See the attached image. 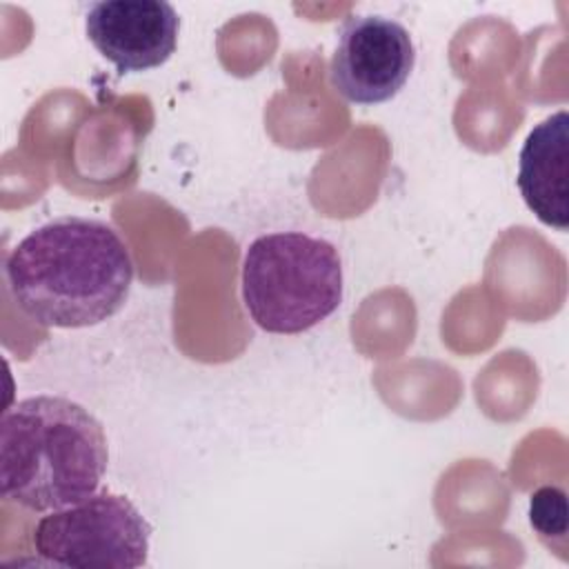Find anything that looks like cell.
Here are the masks:
<instances>
[{"instance_id": "6da1fadb", "label": "cell", "mask_w": 569, "mask_h": 569, "mask_svg": "<svg viewBox=\"0 0 569 569\" xmlns=\"http://www.w3.org/2000/svg\"><path fill=\"white\" fill-rule=\"evenodd\" d=\"M4 276L16 305L31 320L78 329L120 311L133 262L107 222L64 216L24 236L9 253Z\"/></svg>"}, {"instance_id": "7a4b0ae2", "label": "cell", "mask_w": 569, "mask_h": 569, "mask_svg": "<svg viewBox=\"0 0 569 569\" xmlns=\"http://www.w3.org/2000/svg\"><path fill=\"white\" fill-rule=\"evenodd\" d=\"M109 451L102 425L62 396H31L2 413L0 493L31 511H53L98 491Z\"/></svg>"}, {"instance_id": "3957f363", "label": "cell", "mask_w": 569, "mask_h": 569, "mask_svg": "<svg viewBox=\"0 0 569 569\" xmlns=\"http://www.w3.org/2000/svg\"><path fill=\"white\" fill-rule=\"evenodd\" d=\"M242 300L269 333L293 336L320 325L342 300L338 249L302 231L256 238L242 260Z\"/></svg>"}, {"instance_id": "277c9868", "label": "cell", "mask_w": 569, "mask_h": 569, "mask_svg": "<svg viewBox=\"0 0 569 569\" xmlns=\"http://www.w3.org/2000/svg\"><path fill=\"white\" fill-rule=\"evenodd\" d=\"M151 527L124 496L98 491L36 522V553L58 567L136 569L147 562Z\"/></svg>"}, {"instance_id": "5b68a950", "label": "cell", "mask_w": 569, "mask_h": 569, "mask_svg": "<svg viewBox=\"0 0 569 569\" xmlns=\"http://www.w3.org/2000/svg\"><path fill=\"white\" fill-rule=\"evenodd\" d=\"M416 49L409 31L385 16L349 18L329 64L331 87L349 102L380 104L409 80Z\"/></svg>"}, {"instance_id": "8992f818", "label": "cell", "mask_w": 569, "mask_h": 569, "mask_svg": "<svg viewBox=\"0 0 569 569\" xmlns=\"http://www.w3.org/2000/svg\"><path fill=\"white\" fill-rule=\"evenodd\" d=\"M87 38L118 73L164 64L178 44L180 18L162 0H107L89 7Z\"/></svg>"}, {"instance_id": "52a82bcc", "label": "cell", "mask_w": 569, "mask_h": 569, "mask_svg": "<svg viewBox=\"0 0 569 569\" xmlns=\"http://www.w3.org/2000/svg\"><path fill=\"white\" fill-rule=\"evenodd\" d=\"M518 189L536 218L558 231L569 224V116L558 111L527 136L518 158Z\"/></svg>"}, {"instance_id": "ba28073f", "label": "cell", "mask_w": 569, "mask_h": 569, "mask_svg": "<svg viewBox=\"0 0 569 569\" xmlns=\"http://www.w3.org/2000/svg\"><path fill=\"white\" fill-rule=\"evenodd\" d=\"M529 520L542 540L560 538L567 533V493L560 487H540L529 502Z\"/></svg>"}]
</instances>
